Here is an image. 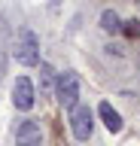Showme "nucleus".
I'll use <instances>...</instances> for the list:
<instances>
[{"label":"nucleus","instance_id":"4","mask_svg":"<svg viewBox=\"0 0 140 146\" xmlns=\"http://www.w3.org/2000/svg\"><path fill=\"white\" fill-rule=\"evenodd\" d=\"M12 107L21 110V113H28L34 107V82L28 76H19L15 85H12Z\"/></svg>","mask_w":140,"mask_h":146},{"label":"nucleus","instance_id":"7","mask_svg":"<svg viewBox=\"0 0 140 146\" xmlns=\"http://www.w3.org/2000/svg\"><path fill=\"white\" fill-rule=\"evenodd\" d=\"M31 137H40V125L34 119H28V122H21L15 128V140H31Z\"/></svg>","mask_w":140,"mask_h":146},{"label":"nucleus","instance_id":"1","mask_svg":"<svg viewBox=\"0 0 140 146\" xmlns=\"http://www.w3.org/2000/svg\"><path fill=\"white\" fill-rule=\"evenodd\" d=\"M55 94L61 100V107L64 110H73L79 104V79H76V73H61L58 76V85H55Z\"/></svg>","mask_w":140,"mask_h":146},{"label":"nucleus","instance_id":"2","mask_svg":"<svg viewBox=\"0 0 140 146\" xmlns=\"http://www.w3.org/2000/svg\"><path fill=\"white\" fill-rule=\"evenodd\" d=\"M15 61L25 67H37L40 64V40L34 36V31H21V40L15 46Z\"/></svg>","mask_w":140,"mask_h":146},{"label":"nucleus","instance_id":"8","mask_svg":"<svg viewBox=\"0 0 140 146\" xmlns=\"http://www.w3.org/2000/svg\"><path fill=\"white\" fill-rule=\"evenodd\" d=\"M125 34L134 36V40H140V21L134 18V21H125Z\"/></svg>","mask_w":140,"mask_h":146},{"label":"nucleus","instance_id":"3","mask_svg":"<svg viewBox=\"0 0 140 146\" xmlns=\"http://www.w3.org/2000/svg\"><path fill=\"white\" fill-rule=\"evenodd\" d=\"M70 128H73L76 140H88V137H92L94 116H92V110L85 107V104H76V107L70 110Z\"/></svg>","mask_w":140,"mask_h":146},{"label":"nucleus","instance_id":"6","mask_svg":"<svg viewBox=\"0 0 140 146\" xmlns=\"http://www.w3.org/2000/svg\"><path fill=\"white\" fill-rule=\"evenodd\" d=\"M101 27L107 31V34H119L122 21H119V15H116L113 9H104V12H101Z\"/></svg>","mask_w":140,"mask_h":146},{"label":"nucleus","instance_id":"5","mask_svg":"<svg viewBox=\"0 0 140 146\" xmlns=\"http://www.w3.org/2000/svg\"><path fill=\"white\" fill-rule=\"evenodd\" d=\"M98 113H101V119H104V125H107V131H110V134H119V131H122V116L113 110V104H107V100H104L101 107H98Z\"/></svg>","mask_w":140,"mask_h":146},{"label":"nucleus","instance_id":"9","mask_svg":"<svg viewBox=\"0 0 140 146\" xmlns=\"http://www.w3.org/2000/svg\"><path fill=\"white\" fill-rule=\"evenodd\" d=\"M19 146H40V137H31V140H19Z\"/></svg>","mask_w":140,"mask_h":146}]
</instances>
